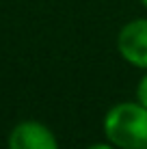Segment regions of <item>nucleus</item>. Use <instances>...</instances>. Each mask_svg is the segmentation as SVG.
I'll list each match as a JSON object with an SVG mask.
<instances>
[{"mask_svg": "<svg viewBox=\"0 0 147 149\" xmlns=\"http://www.w3.org/2000/svg\"><path fill=\"white\" fill-rule=\"evenodd\" d=\"M104 138L117 149H147V108L139 102H117L104 115Z\"/></svg>", "mask_w": 147, "mask_h": 149, "instance_id": "f257e3e1", "label": "nucleus"}, {"mask_svg": "<svg viewBox=\"0 0 147 149\" xmlns=\"http://www.w3.org/2000/svg\"><path fill=\"white\" fill-rule=\"evenodd\" d=\"M117 52L134 69L147 71V17L130 19L119 28Z\"/></svg>", "mask_w": 147, "mask_h": 149, "instance_id": "f03ea898", "label": "nucleus"}, {"mask_svg": "<svg viewBox=\"0 0 147 149\" xmlns=\"http://www.w3.org/2000/svg\"><path fill=\"white\" fill-rule=\"evenodd\" d=\"M7 149H59L56 134L37 119H24L9 132Z\"/></svg>", "mask_w": 147, "mask_h": 149, "instance_id": "7ed1b4c3", "label": "nucleus"}, {"mask_svg": "<svg viewBox=\"0 0 147 149\" xmlns=\"http://www.w3.org/2000/svg\"><path fill=\"white\" fill-rule=\"evenodd\" d=\"M134 100L139 102V104H143L147 108V71L143 76L139 78V82H136V89H134Z\"/></svg>", "mask_w": 147, "mask_h": 149, "instance_id": "20e7f679", "label": "nucleus"}, {"mask_svg": "<svg viewBox=\"0 0 147 149\" xmlns=\"http://www.w3.org/2000/svg\"><path fill=\"white\" fill-rule=\"evenodd\" d=\"M87 149H117L113 145V143H108V141H104V143H93V145H89Z\"/></svg>", "mask_w": 147, "mask_h": 149, "instance_id": "39448f33", "label": "nucleus"}, {"mask_svg": "<svg viewBox=\"0 0 147 149\" xmlns=\"http://www.w3.org/2000/svg\"><path fill=\"white\" fill-rule=\"evenodd\" d=\"M141 4H143V7L147 9V0H141Z\"/></svg>", "mask_w": 147, "mask_h": 149, "instance_id": "423d86ee", "label": "nucleus"}]
</instances>
